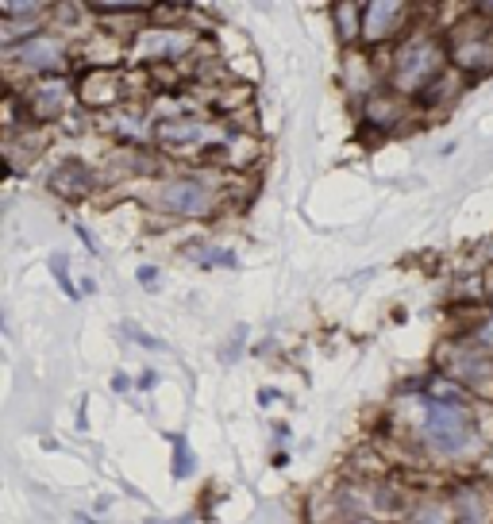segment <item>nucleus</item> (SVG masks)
Wrapping results in <instances>:
<instances>
[{"mask_svg":"<svg viewBox=\"0 0 493 524\" xmlns=\"http://www.w3.org/2000/svg\"><path fill=\"white\" fill-rule=\"evenodd\" d=\"M424 440L444 455H459L466 443L474 440V425L471 417L455 405H428L424 413Z\"/></svg>","mask_w":493,"mask_h":524,"instance_id":"obj_1","label":"nucleus"},{"mask_svg":"<svg viewBox=\"0 0 493 524\" xmlns=\"http://www.w3.org/2000/svg\"><path fill=\"white\" fill-rule=\"evenodd\" d=\"M439 70V43L428 39V35H417L401 47L397 55V85L401 89H420L432 73Z\"/></svg>","mask_w":493,"mask_h":524,"instance_id":"obj_3","label":"nucleus"},{"mask_svg":"<svg viewBox=\"0 0 493 524\" xmlns=\"http://www.w3.org/2000/svg\"><path fill=\"white\" fill-rule=\"evenodd\" d=\"M154 204L162 212H177V216H204L216 204V193L201 177H174V182H166L154 193Z\"/></svg>","mask_w":493,"mask_h":524,"instance_id":"obj_2","label":"nucleus"},{"mask_svg":"<svg viewBox=\"0 0 493 524\" xmlns=\"http://www.w3.org/2000/svg\"><path fill=\"white\" fill-rule=\"evenodd\" d=\"M397 16L401 8L397 4H370L367 8V23H362V31L370 35V39H382L389 28H397Z\"/></svg>","mask_w":493,"mask_h":524,"instance_id":"obj_6","label":"nucleus"},{"mask_svg":"<svg viewBox=\"0 0 493 524\" xmlns=\"http://www.w3.org/2000/svg\"><path fill=\"white\" fill-rule=\"evenodd\" d=\"M459 374L466 382H486L493 374V366H489V359H478V355H463V359H459Z\"/></svg>","mask_w":493,"mask_h":524,"instance_id":"obj_11","label":"nucleus"},{"mask_svg":"<svg viewBox=\"0 0 493 524\" xmlns=\"http://www.w3.org/2000/svg\"><path fill=\"white\" fill-rule=\"evenodd\" d=\"M62 108H66V85H62V82H47L35 93V112H39V116H55V112H62Z\"/></svg>","mask_w":493,"mask_h":524,"instance_id":"obj_8","label":"nucleus"},{"mask_svg":"<svg viewBox=\"0 0 493 524\" xmlns=\"http://www.w3.org/2000/svg\"><path fill=\"white\" fill-rule=\"evenodd\" d=\"M20 62L31 66V70H50V66L62 62V47L55 39H31V43L20 47Z\"/></svg>","mask_w":493,"mask_h":524,"instance_id":"obj_5","label":"nucleus"},{"mask_svg":"<svg viewBox=\"0 0 493 524\" xmlns=\"http://www.w3.org/2000/svg\"><path fill=\"white\" fill-rule=\"evenodd\" d=\"M412 524H447V517L439 513V509H424V513H417V520Z\"/></svg>","mask_w":493,"mask_h":524,"instance_id":"obj_12","label":"nucleus"},{"mask_svg":"<svg viewBox=\"0 0 493 524\" xmlns=\"http://www.w3.org/2000/svg\"><path fill=\"white\" fill-rule=\"evenodd\" d=\"M489 520V502L478 490H463L459 494V524H486Z\"/></svg>","mask_w":493,"mask_h":524,"instance_id":"obj_7","label":"nucleus"},{"mask_svg":"<svg viewBox=\"0 0 493 524\" xmlns=\"http://www.w3.org/2000/svg\"><path fill=\"white\" fill-rule=\"evenodd\" d=\"M186 47H189V39L181 31H147L135 43L139 58H170V55H177V50H186Z\"/></svg>","mask_w":493,"mask_h":524,"instance_id":"obj_4","label":"nucleus"},{"mask_svg":"<svg viewBox=\"0 0 493 524\" xmlns=\"http://www.w3.org/2000/svg\"><path fill=\"white\" fill-rule=\"evenodd\" d=\"M204 135L201 124H162L159 127V139L170 147H186V143H197V139Z\"/></svg>","mask_w":493,"mask_h":524,"instance_id":"obj_9","label":"nucleus"},{"mask_svg":"<svg viewBox=\"0 0 493 524\" xmlns=\"http://www.w3.org/2000/svg\"><path fill=\"white\" fill-rule=\"evenodd\" d=\"M459 62L463 66H493V43H482V39L463 43L459 47Z\"/></svg>","mask_w":493,"mask_h":524,"instance_id":"obj_10","label":"nucleus"}]
</instances>
